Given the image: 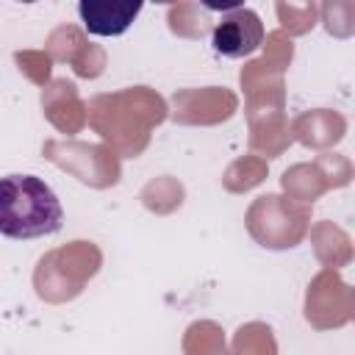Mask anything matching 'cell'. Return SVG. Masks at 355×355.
Instances as JSON below:
<instances>
[{"instance_id": "cell-1", "label": "cell", "mask_w": 355, "mask_h": 355, "mask_svg": "<svg viewBox=\"0 0 355 355\" xmlns=\"http://www.w3.org/2000/svg\"><path fill=\"white\" fill-rule=\"evenodd\" d=\"M64 211L55 191L33 175L0 178V236L39 239L61 227Z\"/></svg>"}, {"instance_id": "cell-2", "label": "cell", "mask_w": 355, "mask_h": 355, "mask_svg": "<svg viewBox=\"0 0 355 355\" xmlns=\"http://www.w3.org/2000/svg\"><path fill=\"white\" fill-rule=\"evenodd\" d=\"M211 44L225 58H244L252 55L263 44V22L250 8H233L216 22L211 33Z\"/></svg>"}, {"instance_id": "cell-3", "label": "cell", "mask_w": 355, "mask_h": 355, "mask_svg": "<svg viewBox=\"0 0 355 355\" xmlns=\"http://www.w3.org/2000/svg\"><path fill=\"white\" fill-rule=\"evenodd\" d=\"M144 0H78V14L89 33L119 36L139 17Z\"/></svg>"}, {"instance_id": "cell-4", "label": "cell", "mask_w": 355, "mask_h": 355, "mask_svg": "<svg viewBox=\"0 0 355 355\" xmlns=\"http://www.w3.org/2000/svg\"><path fill=\"white\" fill-rule=\"evenodd\" d=\"M208 11H233V8H241L244 0H200Z\"/></svg>"}, {"instance_id": "cell-5", "label": "cell", "mask_w": 355, "mask_h": 355, "mask_svg": "<svg viewBox=\"0 0 355 355\" xmlns=\"http://www.w3.org/2000/svg\"><path fill=\"white\" fill-rule=\"evenodd\" d=\"M153 3H164L166 6V3H178V0H153Z\"/></svg>"}, {"instance_id": "cell-6", "label": "cell", "mask_w": 355, "mask_h": 355, "mask_svg": "<svg viewBox=\"0 0 355 355\" xmlns=\"http://www.w3.org/2000/svg\"><path fill=\"white\" fill-rule=\"evenodd\" d=\"M19 3H36V0H19Z\"/></svg>"}]
</instances>
